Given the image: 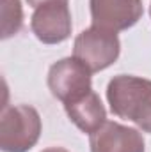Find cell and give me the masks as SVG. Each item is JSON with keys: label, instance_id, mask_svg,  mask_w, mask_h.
I'll return each mask as SVG.
<instances>
[{"label": "cell", "instance_id": "6da1fadb", "mask_svg": "<svg viewBox=\"0 0 151 152\" xmlns=\"http://www.w3.org/2000/svg\"><path fill=\"white\" fill-rule=\"evenodd\" d=\"M110 112L151 133V80L133 75H117L107 85Z\"/></svg>", "mask_w": 151, "mask_h": 152}, {"label": "cell", "instance_id": "7a4b0ae2", "mask_svg": "<svg viewBox=\"0 0 151 152\" xmlns=\"http://www.w3.org/2000/svg\"><path fill=\"white\" fill-rule=\"evenodd\" d=\"M41 117L34 106L16 104L2 112L0 120V151L29 152L41 136Z\"/></svg>", "mask_w": 151, "mask_h": 152}, {"label": "cell", "instance_id": "3957f363", "mask_svg": "<svg viewBox=\"0 0 151 152\" xmlns=\"http://www.w3.org/2000/svg\"><path fill=\"white\" fill-rule=\"evenodd\" d=\"M121 42L117 32H110L91 25L82 30L73 42V57L84 62L93 73L110 67L119 58Z\"/></svg>", "mask_w": 151, "mask_h": 152}, {"label": "cell", "instance_id": "277c9868", "mask_svg": "<svg viewBox=\"0 0 151 152\" xmlns=\"http://www.w3.org/2000/svg\"><path fill=\"white\" fill-rule=\"evenodd\" d=\"M48 88L66 104L93 90V71L75 57L61 58L48 71Z\"/></svg>", "mask_w": 151, "mask_h": 152}, {"label": "cell", "instance_id": "5b68a950", "mask_svg": "<svg viewBox=\"0 0 151 152\" xmlns=\"http://www.w3.org/2000/svg\"><path fill=\"white\" fill-rule=\"evenodd\" d=\"M32 34L44 44H59L71 36V11L68 0H52L34 9L30 18Z\"/></svg>", "mask_w": 151, "mask_h": 152}, {"label": "cell", "instance_id": "8992f818", "mask_svg": "<svg viewBox=\"0 0 151 152\" xmlns=\"http://www.w3.org/2000/svg\"><path fill=\"white\" fill-rule=\"evenodd\" d=\"M94 27L121 32L132 28L144 14L142 0H89Z\"/></svg>", "mask_w": 151, "mask_h": 152}, {"label": "cell", "instance_id": "52a82bcc", "mask_svg": "<svg viewBox=\"0 0 151 152\" xmlns=\"http://www.w3.org/2000/svg\"><path fill=\"white\" fill-rule=\"evenodd\" d=\"M91 152H146L139 129L107 120L98 131L89 134Z\"/></svg>", "mask_w": 151, "mask_h": 152}, {"label": "cell", "instance_id": "ba28073f", "mask_svg": "<svg viewBox=\"0 0 151 152\" xmlns=\"http://www.w3.org/2000/svg\"><path fill=\"white\" fill-rule=\"evenodd\" d=\"M64 110L70 117V120L82 133H87V134H93L107 122L105 106L94 90H89L87 94L80 96L75 101L66 103Z\"/></svg>", "mask_w": 151, "mask_h": 152}, {"label": "cell", "instance_id": "9c48e42d", "mask_svg": "<svg viewBox=\"0 0 151 152\" xmlns=\"http://www.w3.org/2000/svg\"><path fill=\"white\" fill-rule=\"evenodd\" d=\"M23 27V7L20 0H2V39L16 36Z\"/></svg>", "mask_w": 151, "mask_h": 152}, {"label": "cell", "instance_id": "30bf717a", "mask_svg": "<svg viewBox=\"0 0 151 152\" xmlns=\"http://www.w3.org/2000/svg\"><path fill=\"white\" fill-rule=\"evenodd\" d=\"M27 2H29V5H30V7H34V9H36V7L41 5V4H46V2H52V0H27Z\"/></svg>", "mask_w": 151, "mask_h": 152}, {"label": "cell", "instance_id": "8fae6325", "mask_svg": "<svg viewBox=\"0 0 151 152\" xmlns=\"http://www.w3.org/2000/svg\"><path fill=\"white\" fill-rule=\"evenodd\" d=\"M43 152H70V151H66L62 147H48V149H44Z\"/></svg>", "mask_w": 151, "mask_h": 152}, {"label": "cell", "instance_id": "7c38bea8", "mask_svg": "<svg viewBox=\"0 0 151 152\" xmlns=\"http://www.w3.org/2000/svg\"><path fill=\"white\" fill-rule=\"evenodd\" d=\"M150 16H151V4H150Z\"/></svg>", "mask_w": 151, "mask_h": 152}]
</instances>
